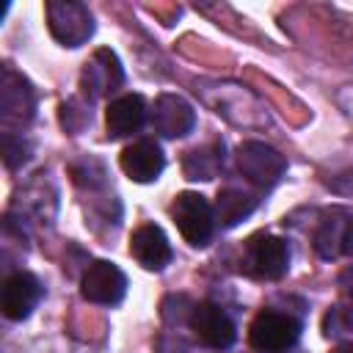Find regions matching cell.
<instances>
[{"label": "cell", "instance_id": "6da1fadb", "mask_svg": "<svg viewBox=\"0 0 353 353\" xmlns=\"http://www.w3.org/2000/svg\"><path fill=\"white\" fill-rule=\"evenodd\" d=\"M301 336V323L292 314L262 309L248 325V342L259 353H287Z\"/></svg>", "mask_w": 353, "mask_h": 353}, {"label": "cell", "instance_id": "7a4b0ae2", "mask_svg": "<svg viewBox=\"0 0 353 353\" xmlns=\"http://www.w3.org/2000/svg\"><path fill=\"white\" fill-rule=\"evenodd\" d=\"M44 11H47L50 33L63 47H80V44H85L91 39L94 17H91L88 6L74 3V0H50L44 6Z\"/></svg>", "mask_w": 353, "mask_h": 353}, {"label": "cell", "instance_id": "3957f363", "mask_svg": "<svg viewBox=\"0 0 353 353\" xmlns=\"http://www.w3.org/2000/svg\"><path fill=\"white\" fill-rule=\"evenodd\" d=\"M171 218H174L179 234L190 245L201 248V245L210 243L212 229H215V215H212L210 201L201 193H193V190L179 193L174 199V204H171Z\"/></svg>", "mask_w": 353, "mask_h": 353}, {"label": "cell", "instance_id": "277c9868", "mask_svg": "<svg viewBox=\"0 0 353 353\" xmlns=\"http://www.w3.org/2000/svg\"><path fill=\"white\" fill-rule=\"evenodd\" d=\"M240 265L254 279L276 281L287 273V265H290L287 243L281 237H273V234H254L245 243V254H243Z\"/></svg>", "mask_w": 353, "mask_h": 353}, {"label": "cell", "instance_id": "5b68a950", "mask_svg": "<svg viewBox=\"0 0 353 353\" xmlns=\"http://www.w3.org/2000/svg\"><path fill=\"white\" fill-rule=\"evenodd\" d=\"M237 168H240V174L251 185H256V188H273L284 176L287 160L273 146H268V143L245 141L237 149Z\"/></svg>", "mask_w": 353, "mask_h": 353}, {"label": "cell", "instance_id": "8992f818", "mask_svg": "<svg viewBox=\"0 0 353 353\" xmlns=\"http://www.w3.org/2000/svg\"><path fill=\"white\" fill-rule=\"evenodd\" d=\"M190 331L201 345H207L212 350L232 347V342L237 336L232 317L218 303H210V301H201L190 309Z\"/></svg>", "mask_w": 353, "mask_h": 353}, {"label": "cell", "instance_id": "52a82bcc", "mask_svg": "<svg viewBox=\"0 0 353 353\" xmlns=\"http://www.w3.org/2000/svg\"><path fill=\"white\" fill-rule=\"evenodd\" d=\"M124 292H127V276L113 262H105V259L91 262L80 279V295L99 306L119 303Z\"/></svg>", "mask_w": 353, "mask_h": 353}, {"label": "cell", "instance_id": "ba28073f", "mask_svg": "<svg viewBox=\"0 0 353 353\" xmlns=\"http://www.w3.org/2000/svg\"><path fill=\"white\" fill-rule=\"evenodd\" d=\"M33 108H36V97L30 83L17 74L14 69H3V83H0V116L3 124H28L33 119Z\"/></svg>", "mask_w": 353, "mask_h": 353}, {"label": "cell", "instance_id": "9c48e42d", "mask_svg": "<svg viewBox=\"0 0 353 353\" xmlns=\"http://www.w3.org/2000/svg\"><path fill=\"white\" fill-rule=\"evenodd\" d=\"M353 243V221L350 212L342 207H331L323 212V221L314 232V251L323 259H336Z\"/></svg>", "mask_w": 353, "mask_h": 353}, {"label": "cell", "instance_id": "30bf717a", "mask_svg": "<svg viewBox=\"0 0 353 353\" xmlns=\"http://www.w3.org/2000/svg\"><path fill=\"white\" fill-rule=\"evenodd\" d=\"M121 83H124L121 63H119L116 52H110L108 47L97 50L94 58L85 63V69H83V74H80V88H83L85 97H91V99L116 91Z\"/></svg>", "mask_w": 353, "mask_h": 353}, {"label": "cell", "instance_id": "8fae6325", "mask_svg": "<svg viewBox=\"0 0 353 353\" xmlns=\"http://www.w3.org/2000/svg\"><path fill=\"white\" fill-rule=\"evenodd\" d=\"M152 127L154 132H160L163 138H182L193 130L196 124V113L193 108L176 97V94H163L154 99V108H152Z\"/></svg>", "mask_w": 353, "mask_h": 353}, {"label": "cell", "instance_id": "7c38bea8", "mask_svg": "<svg viewBox=\"0 0 353 353\" xmlns=\"http://www.w3.org/2000/svg\"><path fill=\"white\" fill-rule=\"evenodd\" d=\"M130 254L132 259L146 270H163L171 262V243L165 232L154 223H143L130 237Z\"/></svg>", "mask_w": 353, "mask_h": 353}, {"label": "cell", "instance_id": "4fadbf2b", "mask_svg": "<svg viewBox=\"0 0 353 353\" xmlns=\"http://www.w3.org/2000/svg\"><path fill=\"white\" fill-rule=\"evenodd\" d=\"M119 163H121V171H124L132 182H154V179L163 174V168H165L163 149H160L154 141H149V138L130 143V146L121 152Z\"/></svg>", "mask_w": 353, "mask_h": 353}, {"label": "cell", "instance_id": "5bb4252c", "mask_svg": "<svg viewBox=\"0 0 353 353\" xmlns=\"http://www.w3.org/2000/svg\"><path fill=\"white\" fill-rule=\"evenodd\" d=\"M39 298H41V284H39V279H36L33 273L19 270V273L8 276L6 284H3V298H0L3 314H6L8 320H25V317L36 309Z\"/></svg>", "mask_w": 353, "mask_h": 353}, {"label": "cell", "instance_id": "9a60e30c", "mask_svg": "<svg viewBox=\"0 0 353 353\" xmlns=\"http://www.w3.org/2000/svg\"><path fill=\"white\" fill-rule=\"evenodd\" d=\"M146 116V105L141 94H124L119 99H113L105 110V127H108V138H124L130 132H135L143 124Z\"/></svg>", "mask_w": 353, "mask_h": 353}, {"label": "cell", "instance_id": "2e32d148", "mask_svg": "<svg viewBox=\"0 0 353 353\" xmlns=\"http://www.w3.org/2000/svg\"><path fill=\"white\" fill-rule=\"evenodd\" d=\"M254 207H256V199L251 193H243L237 188H223L215 201V215H218L221 226H234L243 218H248L254 212Z\"/></svg>", "mask_w": 353, "mask_h": 353}, {"label": "cell", "instance_id": "e0dca14e", "mask_svg": "<svg viewBox=\"0 0 353 353\" xmlns=\"http://www.w3.org/2000/svg\"><path fill=\"white\" fill-rule=\"evenodd\" d=\"M223 163V143H207L201 149H190L185 154L182 171L188 179H212Z\"/></svg>", "mask_w": 353, "mask_h": 353}, {"label": "cell", "instance_id": "ac0fdd59", "mask_svg": "<svg viewBox=\"0 0 353 353\" xmlns=\"http://www.w3.org/2000/svg\"><path fill=\"white\" fill-rule=\"evenodd\" d=\"M325 334L336 336V334H347L353 331V298H347L345 303H336L328 314H325V323H323Z\"/></svg>", "mask_w": 353, "mask_h": 353}, {"label": "cell", "instance_id": "d6986e66", "mask_svg": "<svg viewBox=\"0 0 353 353\" xmlns=\"http://www.w3.org/2000/svg\"><path fill=\"white\" fill-rule=\"evenodd\" d=\"M3 160L8 168H17L19 163L28 160V143L22 138H14L11 132L3 135Z\"/></svg>", "mask_w": 353, "mask_h": 353}, {"label": "cell", "instance_id": "ffe728a7", "mask_svg": "<svg viewBox=\"0 0 353 353\" xmlns=\"http://www.w3.org/2000/svg\"><path fill=\"white\" fill-rule=\"evenodd\" d=\"M331 353H353V342H342V345H336Z\"/></svg>", "mask_w": 353, "mask_h": 353}, {"label": "cell", "instance_id": "44dd1931", "mask_svg": "<svg viewBox=\"0 0 353 353\" xmlns=\"http://www.w3.org/2000/svg\"><path fill=\"white\" fill-rule=\"evenodd\" d=\"M342 279H345V281L350 279V284H347V292H350V298H353V268H350V270H347V273H345Z\"/></svg>", "mask_w": 353, "mask_h": 353}]
</instances>
